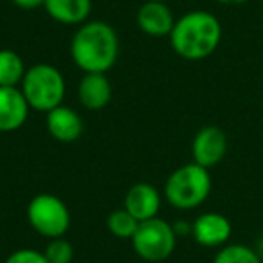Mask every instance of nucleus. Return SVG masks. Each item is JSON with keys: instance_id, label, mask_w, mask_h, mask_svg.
Segmentation results:
<instances>
[{"instance_id": "aec40b11", "label": "nucleus", "mask_w": 263, "mask_h": 263, "mask_svg": "<svg viewBox=\"0 0 263 263\" xmlns=\"http://www.w3.org/2000/svg\"><path fill=\"white\" fill-rule=\"evenodd\" d=\"M11 2L16 6V8L27 9V11H31V9L44 8V4H45V0H11Z\"/></svg>"}, {"instance_id": "412c9836", "label": "nucleus", "mask_w": 263, "mask_h": 263, "mask_svg": "<svg viewBox=\"0 0 263 263\" xmlns=\"http://www.w3.org/2000/svg\"><path fill=\"white\" fill-rule=\"evenodd\" d=\"M172 227H173V231H175L177 238L191 234V231H193V223H187V222H184V220H177V222H173Z\"/></svg>"}, {"instance_id": "39448f33", "label": "nucleus", "mask_w": 263, "mask_h": 263, "mask_svg": "<svg viewBox=\"0 0 263 263\" xmlns=\"http://www.w3.org/2000/svg\"><path fill=\"white\" fill-rule=\"evenodd\" d=\"M26 215L29 226L47 240L65 236L70 227V211L67 204L51 193H40L31 198Z\"/></svg>"}, {"instance_id": "2eb2a0df", "label": "nucleus", "mask_w": 263, "mask_h": 263, "mask_svg": "<svg viewBox=\"0 0 263 263\" xmlns=\"http://www.w3.org/2000/svg\"><path fill=\"white\" fill-rule=\"evenodd\" d=\"M26 70V63L18 52L0 49V87H18Z\"/></svg>"}, {"instance_id": "9b49d317", "label": "nucleus", "mask_w": 263, "mask_h": 263, "mask_svg": "<svg viewBox=\"0 0 263 263\" xmlns=\"http://www.w3.org/2000/svg\"><path fill=\"white\" fill-rule=\"evenodd\" d=\"M29 103L18 87H0V132H15L27 123Z\"/></svg>"}, {"instance_id": "6ab92c4d", "label": "nucleus", "mask_w": 263, "mask_h": 263, "mask_svg": "<svg viewBox=\"0 0 263 263\" xmlns=\"http://www.w3.org/2000/svg\"><path fill=\"white\" fill-rule=\"evenodd\" d=\"M4 263H49L45 258L44 251H36V249H16L13 251L8 258L4 259Z\"/></svg>"}, {"instance_id": "20e7f679", "label": "nucleus", "mask_w": 263, "mask_h": 263, "mask_svg": "<svg viewBox=\"0 0 263 263\" xmlns=\"http://www.w3.org/2000/svg\"><path fill=\"white\" fill-rule=\"evenodd\" d=\"M24 98L36 112H51L65 98V78L62 70L49 63H36L26 70L20 83Z\"/></svg>"}, {"instance_id": "4468645a", "label": "nucleus", "mask_w": 263, "mask_h": 263, "mask_svg": "<svg viewBox=\"0 0 263 263\" xmlns=\"http://www.w3.org/2000/svg\"><path fill=\"white\" fill-rule=\"evenodd\" d=\"M44 9L54 22L81 26L92 13V0H45Z\"/></svg>"}, {"instance_id": "6e6552de", "label": "nucleus", "mask_w": 263, "mask_h": 263, "mask_svg": "<svg viewBox=\"0 0 263 263\" xmlns=\"http://www.w3.org/2000/svg\"><path fill=\"white\" fill-rule=\"evenodd\" d=\"M231 233H233V226L229 218L222 213L209 211L195 218L191 236L198 245H204V247H223L229 241Z\"/></svg>"}, {"instance_id": "5701e85b", "label": "nucleus", "mask_w": 263, "mask_h": 263, "mask_svg": "<svg viewBox=\"0 0 263 263\" xmlns=\"http://www.w3.org/2000/svg\"><path fill=\"white\" fill-rule=\"evenodd\" d=\"M144 2H166V0H144Z\"/></svg>"}, {"instance_id": "f257e3e1", "label": "nucleus", "mask_w": 263, "mask_h": 263, "mask_svg": "<svg viewBox=\"0 0 263 263\" xmlns=\"http://www.w3.org/2000/svg\"><path fill=\"white\" fill-rule=\"evenodd\" d=\"M119 56V36L110 24L87 20L70 40V58L83 72L106 74Z\"/></svg>"}, {"instance_id": "f3484780", "label": "nucleus", "mask_w": 263, "mask_h": 263, "mask_svg": "<svg viewBox=\"0 0 263 263\" xmlns=\"http://www.w3.org/2000/svg\"><path fill=\"white\" fill-rule=\"evenodd\" d=\"M213 263H263L258 252L243 243H229L223 245L216 252Z\"/></svg>"}, {"instance_id": "ddd939ff", "label": "nucleus", "mask_w": 263, "mask_h": 263, "mask_svg": "<svg viewBox=\"0 0 263 263\" xmlns=\"http://www.w3.org/2000/svg\"><path fill=\"white\" fill-rule=\"evenodd\" d=\"M78 99L87 110H101L112 99V83L103 72H85L78 83Z\"/></svg>"}, {"instance_id": "dca6fc26", "label": "nucleus", "mask_w": 263, "mask_h": 263, "mask_svg": "<svg viewBox=\"0 0 263 263\" xmlns=\"http://www.w3.org/2000/svg\"><path fill=\"white\" fill-rule=\"evenodd\" d=\"M139 220L134 215L126 211V209H116L108 215L106 218V227L108 231L114 234L116 238H121V240H132L134 234H136L137 227H139Z\"/></svg>"}, {"instance_id": "0eeeda50", "label": "nucleus", "mask_w": 263, "mask_h": 263, "mask_svg": "<svg viewBox=\"0 0 263 263\" xmlns=\"http://www.w3.org/2000/svg\"><path fill=\"white\" fill-rule=\"evenodd\" d=\"M227 148H229V141H227L226 132L222 128L215 126V124L202 126L195 134L193 143H191L193 162L209 170L223 161Z\"/></svg>"}, {"instance_id": "423d86ee", "label": "nucleus", "mask_w": 263, "mask_h": 263, "mask_svg": "<svg viewBox=\"0 0 263 263\" xmlns=\"http://www.w3.org/2000/svg\"><path fill=\"white\" fill-rule=\"evenodd\" d=\"M177 245V234L172 223L164 218H150L139 223L132 238V247L139 258L150 263H159L173 254Z\"/></svg>"}, {"instance_id": "a211bd4d", "label": "nucleus", "mask_w": 263, "mask_h": 263, "mask_svg": "<svg viewBox=\"0 0 263 263\" xmlns=\"http://www.w3.org/2000/svg\"><path fill=\"white\" fill-rule=\"evenodd\" d=\"M44 254L49 263H70L74 258V247L69 240H65V236L52 238L45 245Z\"/></svg>"}, {"instance_id": "4be33fe9", "label": "nucleus", "mask_w": 263, "mask_h": 263, "mask_svg": "<svg viewBox=\"0 0 263 263\" xmlns=\"http://www.w3.org/2000/svg\"><path fill=\"white\" fill-rule=\"evenodd\" d=\"M216 2L223 6H243L247 0H216Z\"/></svg>"}, {"instance_id": "9d476101", "label": "nucleus", "mask_w": 263, "mask_h": 263, "mask_svg": "<svg viewBox=\"0 0 263 263\" xmlns=\"http://www.w3.org/2000/svg\"><path fill=\"white\" fill-rule=\"evenodd\" d=\"M162 197L155 186L148 182H137L124 195V209L139 222L155 218L161 211Z\"/></svg>"}, {"instance_id": "7ed1b4c3", "label": "nucleus", "mask_w": 263, "mask_h": 263, "mask_svg": "<svg viewBox=\"0 0 263 263\" xmlns=\"http://www.w3.org/2000/svg\"><path fill=\"white\" fill-rule=\"evenodd\" d=\"M211 186L213 182L209 170L197 162H190L177 168L166 179L164 198L175 209L190 211V209H197L208 200Z\"/></svg>"}, {"instance_id": "f8f14e48", "label": "nucleus", "mask_w": 263, "mask_h": 263, "mask_svg": "<svg viewBox=\"0 0 263 263\" xmlns=\"http://www.w3.org/2000/svg\"><path fill=\"white\" fill-rule=\"evenodd\" d=\"M45 126L52 139L60 143H74L83 134V119L74 108L60 105L47 112Z\"/></svg>"}, {"instance_id": "1a4fd4ad", "label": "nucleus", "mask_w": 263, "mask_h": 263, "mask_svg": "<svg viewBox=\"0 0 263 263\" xmlns=\"http://www.w3.org/2000/svg\"><path fill=\"white\" fill-rule=\"evenodd\" d=\"M136 20L139 29L154 38L170 36L175 26V15L166 2H143L137 9Z\"/></svg>"}, {"instance_id": "f03ea898", "label": "nucleus", "mask_w": 263, "mask_h": 263, "mask_svg": "<svg viewBox=\"0 0 263 263\" xmlns=\"http://www.w3.org/2000/svg\"><path fill=\"white\" fill-rule=\"evenodd\" d=\"M222 40V24L213 13L197 9L175 20L170 44L172 49L184 60L198 62L211 56Z\"/></svg>"}]
</instances>
